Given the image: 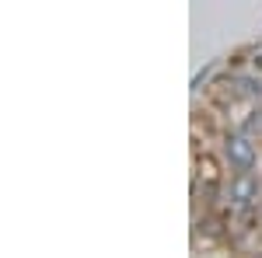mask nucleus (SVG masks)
Listing matches in <instances>:
<instances>
[{
  "label": "nucleus",
  "mask_w": 262,
  "mask_h": 258,
  "mask_svg": "<svg viewBox=\"0 0 262 258\" xmlns=\"http://www.w3.org/2000/svg\"><path fill=\"white\" fill-rule=\"evenodd\" d=\"M262 199V181L255 171H231V178L224 181V202L238 213V209H259Z\"/></svg>",
  "instance_id": "f257e3e1"
},
{
  "label": "nucleus",
  "mask_w": 262,
  "mask_h": 258,
  "mask_svg": "<svg viewBox=\"0 0 262 258\" xmlns=\"http://www.w3.org/2000/svg\"><path fill=\"white\" fill-rule=\"evenodd\" d=\"M221 157L224 164L231 168V171H255V164H259V147H255V139L252 133H227L221 143Z\"/></svg>",
  "instance_id": "f03ea898"
},
{
  "label": "nucleus",
  "mask_w": 262,
  "mask_h": 258,
  "mask_svg": "<svg viewBox=\"0 0 262 258\" xmlns=\"http://www.w3.org/2000/svg\"><path fill=\"white\" fill-rule=\"evenodd\" d=\"M252 70H255V74H262V53H255V60H252Z\"/></svg>",
  "instance_id": "7ed1b4c3"
},
{
  "label": "nucleus",
  "mask_w": 262,
  "mask_h": 258,
  "mask_svg": "<svg viewBox=\"0 0 262 258\" xmlns=\"http://www.w3.org/2000/svg\"><path fill=\"white\" fill-rule=\"evenodd\" d=\"M259 126H262V108H259ZM259 136H262V133H259Z\"/></svg>",
  "instance_id": "20e7f679"
},
{
  "label": "nucleus",
  "mask_w": 262,
  "mask_h": 258,
  "mask_svg": "<svg viewBox=\"0 0 262 258\" xmlns=\"http://www.w3.org/2000/svg\"><path fill=\"white\" fill-rule=\"evenodd\" d=\"M259 217H262V199H259Z\"/></svg>",
  "instance_id": "39448f33"
}]
</instances>
